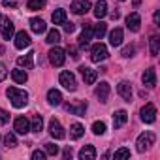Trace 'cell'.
<instances>
[{
	"instance_id": "1",
	"label": "cell",
	"mask_w": 160,
	"mask_h": 160,
	"mask_svg": "<svg viewBox=\"0 0 160 160\" xmlns=\"http://www.w3.org/2000/svg\"><path fill=\"white\" fill-rule=\"evenodd\" d=\"M6 96L10 98L12 106L17 108V109H21V108H25V106L28 104V92H27V91H21V89H17V87H10V89L6 91Z\"/></svg>"
},
{
	"instance_id": "2",
	"label": "cell",
	"mask_w": 160,
	"mask_h": 160,
	"mask_svg": "<svg viewBox=\"0 0 160 160\" xmlns=\"http://www.w3.org/2000/svg\"><path fill=\"white\" fill-rule=\"evenodd\" d=\"M0 34H2L4 40H12L15 36V27L6 15H0Z\"/></svg>"
},
{
	"instance_id": "3",
	"label": "cell",
	"mask_w": 160,
	"mask_h": 160,
	"mask_svg": "<svg viewBox=\"0 0 160 160\" xmlns=\"http://www.w3.org/2000/svg\"><path fill=\"white\" fill-rule=\"evenodd\" d=\"M154 139H156V136H154L152 132H143V134H139V138H138V141H136L138 151H139V152H145L147 149H151V145H154Z\"/></svg>"
},
{
	"instance_id": "4",
	"label": "cell",
	"mask_w": 160,
	"mask_h": 160,
	"mask_svg": "<svg viewBox=\"0 0 160 160\" xmlns=\"http://www.w3.org/2000/svg\"><path fill=\"white\" fill-rule=\"evenodd\" d=\"M108 57H109V53H108V47L104 43H94L91 47V60L92 62H102Z\"/></svg>"
},
{
	"instance_id": "5",
	"label": "cell",
	"mask_w": 160,
	"mask_h": 160,
	"mask_svg": "<svg viewBox=\"0 0 160 160\" xmlns=\"http://www.w3.org/2000/svg\"><path fill=\"white\" fill-rule=\"evenodd\" d=\"M58 81H60V85L66 89V91H75L77 89V83H75V75L72 73V72H60V75H58Z\"/></svg>"
},
{
	"instance_id": "6",
	"label": "cell",
	"mask_w": 160,
	"mask_h": 160,
	"mask_svg": "<svg viewBox=\"0 0 160 160\" xmlns=\"http://www.w3.org/2000/svg\"><path fill=\"white\" fill-rule=\"evenodd\" d=\"M139 115H141V121H143V122L152 124V122L156 121V108H154V104H145V106L141 108Z\"/></svg>"
},
{
	"instance_id": "7",
	"label": "cell",
	"mask_w": 160,
	"mask_h": 160,
	"mask_svg": "<svg viewBox=\"0 0 160 160\" xmlns=\"http://www.w3.org/2000/svg\"><path fill=\"white\" fill-rule=\"evenodd\" d=\"M49 62L53 64V66H62L64 64V60H66V55H64V49H60V47H53L49 53Z\"/></svg>"
},
{
	"instance_id": "8",
	"label": "cell",
	"mask_w": 160,
	"mask_h": 160,
	"mask_svg": "<svg viewBox=\"0 0 160 160\" xmlns=\"http://www.w3.org/2000/svg\"><path fill=\"white\" fill-rule=\"evenodd\" d=\"M70 10L75 13V15H85L89 10H91V2L89 0H73Z\"/></svg>"
},
{
	"instance_id": "9",
	"label": "cell",
	"mask_w": 160,
	"mask_h": 160,
	"mask_svg": "<svg viewBox=\"0 0 160 160\" xmlns=\"http://www.w3.org/2000/svg\"><path fill=\"white\" fill-rule=\"evenodd\" d=\"M15 47L17 49H25V47H30V43H32V40H30V36H28V32H25V30H19V32H15Z\"/></svg>"
},
{
	"instance_id": "10",
	"label": "cell",
	"mask_w": 160,
	"mask_h": 160,
	"mask_svg": "<svg viewBox=\"0 0 160 160\" xmlns=\"http://www.w3.org/2000/svg\"><path fill=\"white\" fill-rule=\"evenodd\" d=\"M141 81H143V85L149 87V89H154V87H156V72H154V68H147V70L143 72Z\"/></svg>"
},
{
	"instance_id": "11",
	"label": "cell",
	"mask_w": 160,
	"mask_h": 160,
	"mask_svg": "<svg viewBox=\"0 0 160 160\" xmlns=\"http://www.w3.org/2000/svg\"><path fill=\"white\" fill-rule=\"evenodd\" d=\"M13 130H15V134H21V136L28 134V132H30V122H28V119L17 117L15 122H13Z\"/></svg>"
},
{
	"instance_id": "12",
	"label": "cell",
	"mask_w": 160,
	"mask_h": 160,
	"mask_svg": "<svg viewBox=\"0 0 160 160\" xmlns=\"http://www.w3.org/2000/svg\"><path fill=\"white\" fill-rule=\"evenodd\" d=\"M79 70H81V75H83L85 85H94L96 77H98V72H96V70H92V68H89V66H81Z\"/></svg>"
},
{
	"instance_id": "13",
	"label": "cell",
	"mask_w": 160,
	"mask_h": 160,
	"mask_svg": "<svg viewBox=\"0 0 160 160\" xmlns=\"http://www.w3.org/2000/svg\"><path fill=\"white\" fill-rule=\"evenodd\" d=\"M109 92H111V89H109V83H106V81H102V83L96 87V91H94L96 98H98L102 104H106V102H108V98H109Z\"/></svg>"
},
{
	"instance_id": "14",
	"label": "cell",
	"mask_w": 160,
	"mask_h": 160,
	"mask_svg": "<svg viewBox=\"0 0 160 160\" xmlns=\"http://www.w3.org/2000/svg\"><path fill=\"white\" fill-rule=\"evenodd\" d=\"M117 92H119V96H121L124 102H130V100H132V85H130L128 81H121V83L117 85Z\"/></svg>"
},
{
	"instance_id": "15",
	"label": "cell",
	"mask_w": 160,
	"mask_h": 160,
	"mask_svg": "<svg viewBox=\"0 0 160 160\" xmlns=\"http://www.w3.org/2000/svg\"><path fill=\"white\" fill-rule=\"evenodd\" d=\"M49 134L55 138V139H62L66 134H64V128H62V124L57 121V119H51L49 121Z\"/></svg>"
},
{
	"instance_id": "16",
	"label": "cell",
	"mask_w": 160,
	"mask_h": 160,
	"mask_svg": "<svg viewBox=\"0 0 160 160\" xmlns=\"http://www.w3.org/2000/svg\"><path fill=\"white\" fill-rule=\"evenodd\" d=\"M126 27H128V30H132V32H138V30H139V27H141V17H139L138 12H132V13L126 17Z\"/></svg>"
},
{
	"instance_id": "17",
	"label": "cell",
	"mask_w": 160,
	"mask_h": 160,
	"mask_svg": "<svg viewBox=\"0 0 160 160\" xmlns=\"http://www.w3.org/2000/svg\"><path fill=\"white\" fill-rule=\"evenodd\" d=\"M91 40H92V27L91 25H85L81 36H79V47H89Z\"/></svg>"
},
{
	"instance_id": "18",
	"label": "cell",
	"mask_w": 160,
	"mask_h": 160,
	"mask_svg": "<svg viewBox=\"0 0 160 160\" xmlns=\"http://www.w3.org/2000/svg\"><path fill=\"white\" fill-rule=\"evenodd\" d=\"M66 109L72 113V115H77V117H83L85 111H87V102H77V104H68Z\"/></svg>"
},
{
	"instance_id": "19",
	"label": "cell",
	"mask_w": 160,
	"mask_h": 160,
	"mask_svg": "<svg viewBox=\"0 0 160 160\" xmlns=\"http://www.w3.org/2000/svg\"><path fill=\"white\" fill-rule=\"evenodd\" d=\"M30 30H32L34 34H43V32L47 30V25H45V21H43V19L32 17V19H30Z\"/></svg>"
},
{
	"instance_id": "20",
	"label": "cell",
	"mask_w": 160,
	"mask_h": 160,
	"mask_svg": "<svg viewBox=\"0 0 160 160\" xmlns=\"http://www.w3.org/2000/svg\"><path fill=\"white\" fill-rule=\"evenodd\" d=\"M17 66H19V68H25V70L34 68V53H27V55L19 57V58H17Z\"/></svg>"
},
{
	"instance_id": "21",
	"label": "cell",
	"mask_w": 160,
	"mask_h": 160,
	"mask_svg": "<svg viewBox=\"0 0 160 160\" xmlns=\"http://www.w3.org/2000/svg\"><path fill=\"white\" fill-rule=\"evenodd\" d=\"M126 121H128V113H126L124 109H119V111H115V113H113V126H115V128L124 126V124H126Z\"/></svg>"
},
{
	"instance_id": "22",
	"label": "cell",
	"mask_w": 160,
	"mask_h": 160,
	"mask_svg": "<svg viewBox=\"0 0 160 160\" xmlns=\"http://www.w3.org/2000/svg\"><path fill=\"white\" fill-rule=\"evenodd\" d=\"M47 102H49V106H60V104H62V94H60V91L49 89V91H47Z\"/></svg>"
},
{
	"instance_id": "23",
	"label": "cell",
	"mask_w": 160,
	"mask_h": 160,
	"mask_svg": "<svg viewBox=\"0 0 160 160\" xmlns=\"http://www.w3.org/2000/svg\"><path fill=\"white\" fill-rule=\"evenodd\" d=\"M79 158L81 160H94L96 158V149L92 145H85L81 151H79Z\"/></svg>"
},
{
	"instance_id": "24",
	"label": "cell",
	"mask_w": 160,
	"mask_h": 160,
	"mask_svg": "<svg viewBox=\"0 0 160 160\" xmlns=\"http://www.w3.org/2000/svg\"><path fill=\"white\" fill-rule=\"evenodd\" d=\"M12 79H13L17 85H25L27 79H28V75H27V72H25L23 68H17V70L12 72Z\"/></svg>"
},
{
	"instance_id": "25",
	"label": "cell",
	"mask_w": 160,
	"mask_h": 160,
	"mask_svg": "<svg viewBox=\"0 0 160 160\" xmlns=\"http://www.w3.org/2000/svg\"><path fill=\"white\" fill-rule=\"evenodd\" d=\"M109 43L113 47H119L122 43V28H113L109 32Z\"/></svg>"
},
{
	"instance_id": "26",
	"label": "cell",
	"mask_w": 160,
	"mask_h": 160,
	"mask_svg": "<svg viewBox=\"0 0 160 160\" xmlns=\"http://www.w3.org/2000/svg\"><path fill=\"white\" fill-rule=\"evenodd\" d=\"M108 15V4L104 2V0H98L96 6H94V17L96 19H104Z\"/></svg>"
},
{
	"instance_id": "27",
	"label": "cell",
	"mask_w": 160,
	"mask_h": 160,
	"mask_svg": "<svg viewBox=\"0 0 160 160\" xmlns=\"http://www.w3.org/2000/svg\"><path fill=\"white\" fill-rule=\"evenodd\" d=\"M51 21H53V25H64L66 23V10H62V8L55 10L51 15Z\"/></svg>"
},
{
	"instance_id": "28",
	"label": "cell",
	"mask_w": 160,
	"mask_h": 160,
	"mask_svg": "<svg viewBox=\"0 0 160 160\" xmlns=\"http://www.w3.org/2000/svg\"><path fill=\"white\" fill-rule=\"evenodd\" d=\"M83 134H85V128L79 124V122H73V124L70 126V138H72V139H79Z\"/></svg>"
},
{
	"instance_id": "29",
	"label": "cell",
	"mask_w": 160,
	"mask_h": 160,
	"mask_svg": "<svg viewBox=\"0 0 160 160\" xmlns=\"http://www.w3.org/2000/svg\"><path fill=\"white\" fill-rule=\"evenodd\" d=\"M106 32H108V25H106V23H102V21H100V23H96V25H94V28H92V36H94V38H98V40H102V38L106 36Z\"/></svg>"
},
{
	"instance_id": "30",
	"label": "cell",
	"mask_w": 160,
	"mask_h": 160,
	"mask_svg": "<svg viewBox=\"0 0 160 160\" xmlns=\"http://www.w3.org/2000/svg\"><path fill=\"white\" fill-rule=\"evenodd\" d=\"M30 130L36 132V134H40V132L43 130V119H42V115H34V117H32V121H30Z\"/></svg>"
},
{
	"instance_id": "31",
	"label": "cell",
	"mask_w": 160,
	"mask_h": 160,
	"mask_svg": "<svg viewBox=\"0 0 160 160\" xmlns=\"http://www.w3.org/2000/svg\"><path fill=\"white\" fill-rule=\"evenodd\" d=\"M49 45H57L58 42H60V32L57 30V28H51L49 32H47V40H45Z\"/></svg>"
},
{
	"instance_id": "32",
	"label": "cell",
	"mask_w": 160,
	"mask_h": 160,
	"mask_svg": "<svg viewBox=\"0 0 160 160\" xmlns=\"http://www.w3.org/2000/svg\"><path fill=\"white\" fill-rule=\"evenodd\" d=\"M45 4H47V0H28V2H27V8L32 10V12H36V10L45 8Z\"/></svg>"
},
{
	"instance_id": "33",
	"label": "cell",
	"mask_w": 160,
	"mask_h": 160,
	"mask_svg": "<svg viewBox=\"0 0 160 160\" xmlns=\"http://www.w3.org/2000/svg\"><path fill=\"white\" fill-rule=\"evenodd\" d=\"M158 49H160V38L158 36H151V55L156 57L158 55Z\"/></svg>"
},
{
	"instance_id": "34",
	"label": "cell",
	"mask_w": 160,
	"mask_h": 160,
	"mask_svg": "<svg viewBox=\"0 0 160 160\" xmlns=\"http://www.w3.org/2000/svg\"><path fill=\"white\" fill-rule=\"evenodd\" d=\"M4 145H6V147H10V149H13V147L17 145V138H15V134L8 132V134L4 136Z\"/></svg>"
},
{
	"instance_id": "35",
	"label": "cell",
	"mask_w": 160,
	"mask_h": 160,
	"mask_svg": "<svg viewBox=\"0 0 160 160\" xmlns=\"http://www.w3.org/2000/svg\"><path fill=\"white\" fill-rule=\"evenodd\" d=\"M92 132H94L96 136H102V134H106V122H102V121H96V122L92 124Z\"/></svg>"
},
{
	"instance_id": "36",
	"label": "cell",
	"mask_w": 160,
	"mask_h": 160,
	"mask_svg": "<svg viewBox=\"0 0 160 160\" xmlns=\"http://www.w3.org/2000/svg\"><path fill=\"white\" fill-rule=\"evenodd\" d=\"M113 158H115V160H122V158H130V151H128L126 147H122V149H119V151H115V154H113Z\"/></svg>"
},
{
	"instance_id": "37",
	"label": "cell",
	"mask_w": 160,
	"mask_h": 160,
	"mask_svg": "<svg viewBox=\"0 0 160 160\" xmlns=\"http://www.w3.org/2000/svg\"><path fill=\"white\" fill-rule=\"evenodd\" d=\"M45 154H51V156L58 154V145H55V143H45Z\"/></svg>"
},
{
	"instance_id": "38",
	"label": "cell",
	"mask_w": 160,
	"mask_h": 160,
	"mask_svg": "<svg viewBox=\"0 0 160 160\" xmlns=\"http://www.w3.org/2000/svg\"><path fill=\"white\" fill-rule=\"evenodd\" d=\"M134 53H136V47H134V45H126V47L121 51V55H122L124 58H130V57H134Z\"/></svg>"
},
{
	"instance_id": "39",
	"label": "cell",
	"mask_w": 160,
	"mask_h": 160,
	"mask_svg": "<svg viewBox=\"0 0 160 160\" xmlns=\"http://www.w3.org/2000/svg\"><path fill=\"white\" fill-rule=\"evenodd\" d=\"M8 121H10V113L0 108V124H8Z\"/></svg>"
},
{
	"instance_id": "40",
	"label": "cell",
	"mask_w": 160,
	"mask_h": 160,
	"mask_svg": "<svg viewBox=\"0 0 160 160\" xmlns=\"http://www.w3.org/2000/svg\"><path fill=\"white\" fill-rule=\"evenodd\" d=\"M8 75V70H6V64L4 62H0V81H4Z\"/></svg>"
},
{
	"instance_id": "41",
	"label": "cell",
	"mask_w": 160,
	"mask_h": 160,
	"mask_svg": "<svg viewBox=\"0 0 160 160\" xmlns=\"http://www.w3.org/2000/svg\"><path fill=\"white\" fill-rule=\"evenodd\" d=\"M45 158V151H34L32 152V160H43Z\"/></svg>"
},
{
	"instance_id": "42",
	"label": "cell",
	"mask_w": 160,
	"mask_h": 160,
	"mask_svg": "<svg viewBox=\"0 0 160 160\" xmlns=\"http://www.w3.org/2000/svg\"><path fill=\"white\" fill-rule=\"evenodd\" d=\"M2 4H4L6 8H15V6H17L15 0H2Z\"/></svg>"
},
{
	"instance_id": "43",
	"label": "cell",
	"mask_w": 160,
	"mask_h": 160,
	"mask_svg": "<svg viewBox=\"0 0 160 160\" xmlns=\"http://www.w3.org/2000/svg\"><path fill=\"white\" fill-rule=\"evenodd\" d=\"M64 30H66L68 34H72V32L75 30V27H73V23H64Z\"/></svg>"
},
{
	"instance_id": "44",
	"label": "cell",
	"mask_w": 160,
	"mask_h": 160,
	"mask_svg": "<svg viewBox=\"0 0 160 160\" xmlns=\"http://www.w3.org/2000/svg\"><path fill=\"white\" fill-rule=\"evenodd\" d=\"M68 53L72 55V58H75V60L79 58V55H77V49H75V47H70V49H68Z\"/></svg>"
},
{
	"instance_id": "45",
	"label": "cell",
	"mask_w": 160,
	"mask_h": 160,
	"mask_svg": "<svg viewBox=\"0 0 160 160\" xmlns=\"http://www.w3.org/2000/svg\"><path fill=\"white\" fill-rule=\"evenodd\" d=\"M152 19H154V25H160V12H158V10L154 12V15H152Z\"/></svg>"
},
{
	"instance_id": "46",
	"label": "cell",
	"mask_w": 160,
	"mask_h": 160,
	"mask_svg": "<svg viewBox=\"0 0 160 160\" xmlns=\"http://www.w3.org/2000/svg\"><path fill=\"white\" fill-rule=\"evenodd\" d=\"M111 19H119V12H117V10L111 12Z\"/></svg>"
},
{
	"instance_id": "47",
	"label": "cell",
	"mask_w": 160,
	"mask_h": 160,
	"mask_svg": "<svg viewBox=\"0 0 160 160\" xmlns=\"http://www.w3.org/2000/svg\"><path fill=\"white\" fill-rule=\"evenodd\" d=\"M64 156H66V158L72 156V149H66V151H64Z\"/></svg>"
},
{
	"instance_id": "48",
	"label": "cell",
	"mask_w": 160,
	"mask_h": 160,
	"mask_svg": "<svg viewBox=\"0 0 160 160\" xmlns=\"http://www.w3.org/2000/svg\"><path fill=\"white\" fill-rule=\"evenodd\" d=\"M139 2H141V0H134V6H139Z\"/></svg>"
}]
</instances>
